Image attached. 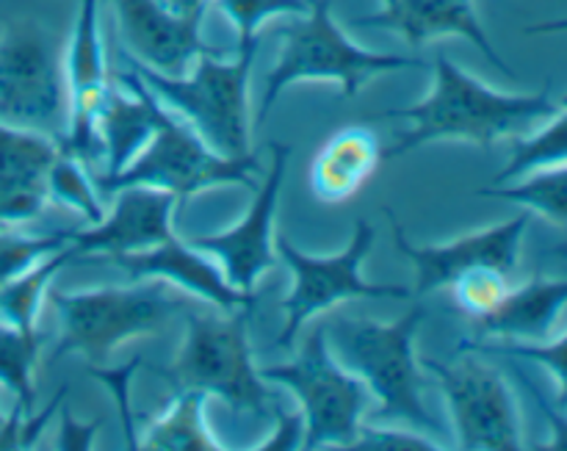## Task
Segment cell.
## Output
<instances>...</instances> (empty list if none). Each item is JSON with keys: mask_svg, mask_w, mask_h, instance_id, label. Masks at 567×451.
Returning <instances> with one entry per match:
<instances>
[{"mask_svg": "<svg viewBox=\"0 0 567 451\" xmlns=\"http://www.w3.org/2000/svg\"><path fill=\"white\" fill-rule=\"evenodd\" d=\"M559 111L548 86L535 94H509L487 86L476 75L437 53L432 86L419 103L385 111V120H404L408 127L382 150V158H402L432 142H468L493 147L502 139L524 136L535 122Z\"/></svg>", "mask_w": 567, "mask_h": 451, "instance_id": "obj_1", "label": "cell"}, {"mask_svg": "<svg viewBox=\"0 0 567 451\" xmlns=\"http://www.w3.org/2000/svg\"><path fill=\"white\" fill-rule=\"evenodd\" d=\"M332 355L363 380L380 402L377 424H402L443 443L446 430L424 402V366L415 358V338L424 325V308L413 305L393 321L336 319L324 321ZM449 449V443H443Z\"/></svg>", "mask_w": 567, "mask_h": 451, "instance_id": "obj_2", "label": "cell"}, {"mask_svg": "<svg viewBox=\"0 0 567 451\" xmlns=\"http://www.w3.org/2000/svg\"><path fill=\"white\" fill-rule=\"evenodd\" d=\"M258 44H236L199 55L183 75H164L127 59V70L158 98L164 109L181 116L210 150L227 158H244L252 150V114H249V75Z\"/></svg>", "mask_w": 567, "mask_h": 451, "instance_id": "obj_3", "label": "cell"}, {"mask_svg": "<svg viewBox=\"0 0 567 451\" xmlns=\"http://www.w3.org/2000/svg\"><path fill=\"white\" fill-rule=\"evenodd\" d=\"M249 314L252 310H188L183 308V341L169 369L158 375L175 391L194 388L219 399L233 413L247 419L275 416V397L258 375L249 347Z\"/></svg>", "mask_w": 567, "mask_h": 451, "instance_id": "obj_4", "label": "cell"}, {"mask_svg": "<svg viewBox=\"0 0 567 451\" xmlns=\"http://www.w3.org/2000/svg\"><path fill=\"white\" fill-rule=\"evenodd\" d=\"M280 37V53L266 75V89L260 98V122L275 109L282 92L297 83H338L341 98H354L377 75L426 66L413 55L369 50L352 42L338 25L330 0H313L308 14L291 17Z\"/></svg>", "mask_w": 567, "mask_h": 451, "instance_id": "obj_5", "label": "cell"}, {"mask_svg": "<svg viewBox=\"0 0 567 451\" xmlns=\"http://www.w3.org/2000/svg\"><path fill=\"white\" fill-rule=\"evenodd\" d=\"M59 316V341L50 360L81 355L92 366L105 363L122 344L155 336L186 305L164 280H131L127 286L78 288L48 294Z\"/></svg>", "mask_w": 567, "mask_h": 451, "instance_id": "obj_6", "label": "cell"}, {"mask_svg": "<svg viewBox=\"0 0 567 451\" xmlns=\"http://www.w3.org/2000/svg\"><path fill=\"white\" fill-rule=\"evenodd\" d=\"M271 386H282L299 404L302 449H349L369 413L371 393L327 344V325H316L288 363L258 369Z\"/></svg>", "mask_w": 567, "mask_h": 451, "instance_id": "obj_7", "label": "cell"}, {"mask_svg": "<svg viewBox=\"0 0 567 451\" xmlns=\"http://www.w3.org/2000/svg\"><path fill=\"white\" fill-rule=\"evenodd\" d=\"M258 155L227 158L210 150L186 122L169 109L161 114L158 127L144 144L142 153L114 175H94L100 194H116L122 188H155L186 205L194 194L214 186H244L252 192L258 186Z\"/></svg>", "mask_w": 567, "mask_h": 451, "instance_id": "obj_8", "label": "cell"}, {"mask_svg": "<svg viewBox=\"0 0 567 451\" xmlns=\"http://www.w3.org/2000/svg\"><path fill=\"white\" fill-rule=\"evenodd\" d=\"M377 244V230L365 219H358L347 247L336 255L302 253L291 238L282 233L275 236V249L282 264L291 269V291L282 303L286 325L277 336V347L293 349L299 332L316 316L330 314L349 299H410L413 288L399 283L365 280L363 260L369 258Z\"/></svg>", "mask_w": 567, "mask_h": 451, "instance_id": "obj_9", "label": "cell"}, {"mask_svg": "<svg viewBox=\"0 0 567 451\" xmlns=\"http://www.w3.org/2000/svg\"><path fill=\"white\" fill-rule=\"evenodd\" d=\"M421 366L441 388L454 449L518 451L526 447L515 388L485 352L463 344L452 360L424 358Z\"/></svg>", "mask_w": 567, "mask_h": 451, "instance_id": "obj_10", "label": "cell"}, {"mask_svg": "<svg viewBox=\"0 0 567 451\" xmlns=\"http://www.w3.org/2000/svg\"><path fill=\"white\" fill-rule=\"evenodd\" d=\"M0 120L53 139L66 133L64 50L31 17L6 22L0 31Z\"/></svg>", "mask_w": 567, "mask_h": 451, "instance_id": "obj_11", "label": "cell"}, {"mask_svg": "<svg viewBox=\"0 0 567 451\" xmlns=\"http://www.w3.org/2000/svg\"><path fill=\"white\" fill-rule=\"evenodd\" d=\"M269 147L271 166L266 172L264 183L252 188V205L247 208L244 219L227 227V230L203 233V236L188 238L194 247L210 255L221 266L227 283L244 294H252L260 277L280 264V255L275 249V216L282 194V183H286L291 144L271 142Z\"/></svg>", "mask_w": 567, "mask_h": 451, "instance_id": "obj_12", "label": "cell"}, {"mask_svg": "<svg viewBox=\"0 0 567 451\" xmlns=\"http://www.w3.org/2000/svg\"><path fill=\"white\" fill-rule=\"evenodd\" d=\"M385 214L388 222H391L393 244L408 258V264L413 266V297H424V294L449 288L463 271L474 269V266H496L504 275L513 277L520 266V249H524V238L532 222V214L526 211V214L498 222V225L465 233L454 242L413 244L396 222L393 211L385 208Z\"/></svg>", "mask_w": 567, "mask_h": 451, "instance_id": "obj_13", "label": "cell"}, {"mask_svg": "<svg viewBox=\"0 0 567 451\" xmlns=\"http://www.w3.org/2000/svg\"><path fill=\"white\" fill-rule=\"evenodd\" d=\"M66 98H70V120L61 139L70 153L92 172L100 170L97 116L105 103L111 81L109 59H105L103 25H100V0H78L75 20L64 48Z\"/></svg>", "mask_w": 567, "mask_h": 451, "instance_id": "obj_14", "label": "cell"}, {"mask_svg": "<svg viewBox=\"0 0 567 451\" xmlns=\"http://www.w3.org/2000/svg\"><path fill=\"white\" fill-rule=\"evenodd\" d=\"M111 9L127 59L155 72L183 75L199 55L216 50L203 39L205 20L172 14L158 0H111Z\"/></svg>", "mask_w": 567, "mask_h": 451, "instance_id": "obj_15", "label": "cell"}, {"mask_svg": "<svg viewBox=\"0 0 567 451\" xmlns=\"http://www.w3.org/2000/svg\"><path fill=\"white\" fill-rule=\"evenodd\" d=\"M360 28L391 31L410 48H424L446 37H460L474 44L498 72L515 78V70L502 59L487 37L474 0H377L374 14L354 20Z\"/></svg>", "mask_w": 567, "mask_h": 451, "instance_id": "obj_16", "label": "cell"}, {"mask_svg": "<svg viewBox=\"0 0 567 451\" xmlns=\"http://www.w3.org/2000/svg\"><path fill=\"white\" fill-rule=\"evenodd\" d=\"M114 208L105 214L97 225L86 230H72V255L75 260L103 255L142 253L175 236V211L181 208L177 199L155 188H122L114 194Z\"/></svg>", "mask_w": 567, "mask_h": 451, "instance_id": "obj_17", "label": "cell"}, {"mask_svg": "<svg viewBox=\"0 0 567 451\" xmlns=\"http://www.w3.org/2000/svg\"><path fill=\"white\" fill-rule=\"evenodd\" d=\"M111 264L120 266L131 280H147V277L164 280L166 286L181 288V291L203 299L216 310L236 314V310L255 308L252 294L233 288L221 266L177 233L166 242L155 244V247L142 249V253L116 255V258H111Z\"/></svg>", "mask_w": 567, "mask_h": 451, "instance_id": "obj_18", "label": "cell"}, {"mask_svg": "<svg viewBox=\"0 0 567 451\" xmlns=\"http://www.w3.org/2000/svg\"><path fill=\"white\" fill-rule=\"evenodd\" d=\"M59 150L61 139L0 120V225H22L42 214Z\"/></svg>", "mask_w": 567, "mask_h": 451, "instance_id": "obj_19", "label": "cell"}, {"mask_svg": "<svg viewBox=\"0 0 567 451\" xmlns=\"http://www.w3.org/2000/svg\"><path fill=\"white\" fill-rule=\"evenodd\" d=\"M161 114L164 105L131 70L114 78L97 116L100 170L94 175H114L131 164L155 133Z\"/></svg>", "mask_w": 567, "mask_h": 451, "instance_id": "obj_20", "label": "cell"}, {"mask_svg": "<svg viewBox=\"0 0 567 451\" xmlns=\"http://www.w3.org/2000/svg\"><path fill=\"white\" fill-rule=\"evenodd\" d=\"M567 310V277H532L509 288L493 314L474 321L476 341L543 344L554 338Z\"/></svg>", "mask_w": 567, "mask_h": 451, "instance_id": "obj_21", "label": "cell"}, {"mask_svg": "<svg viewBox=\"0 0 567 451\" xmlns=\"http://www.w3.org/2000/svg\"><path fill=\"white\" fill-rule=\"evenodd\" d=\"M382 161V144L365 125H349L332 133L310 166V186L319 203L338 205L365 186Z\"/></svg>", "mask_w": 567, "mask_h": 451, "instance_id": "obj_22", "label": "cell"}, {"mask_svg": "<svg viewBox=\"0 0 567 451\" xmlns=\"http://www.w3.org/2000/svg\"><path fill=\"white\" fill-rule=\"evenodd\" d=\"M138 449L144 451H225L208 424V393L183 388L175 399L150 421Z\"/></svg>", "mask_w": 567, "mask_h": 451, "instance_id": "obj_23", "label": "cell"}, {"mask_svg": "<svg viewBox=\"0 0 567 451\" xmlns=\"http://www.w3.org/2000/svg\"><path fill=\"white\" fill-rule=\"evenodd\" d=\"M72 260H75L72 247H64L59 253L42 258L39 264H33L31 269H25L11 283H6L0 288V321H6V325L17 327L22 332H39V310H42L44 299H48L50 286H53L55 275L64 266H70Z\"/></svg>", "mask_w": 567, "mask_h": 451, "instance_id": "obj_24", "label": "cell"}, {"mask_svg": "<svg viewBox=\"0 0 567 451\" xmlns=\"http://www.w3.org/2000/svg\"><path fill=\"white\" fill-rule=\"evenodd\" d=\"M480 197L520 205L529 214L567 227V164L535 170L507 183H493V186L480 188Z\"/></svg>", "mask_w": 567, "mask_h": 451, "instance_id": "obj_25", "label": "cell"}, {"mask_svg": "<svg viewBox=\"0 0 567 451\" xmlns=\"http://www.w3.org/2000/svg\"><path fill=\"white\" fill-rule=\"evenodd\" d=\"M48 199L81 214L89 225H97L105 216L103 194H100L97 183H94L92 170L75 153H70L64 144H61L53 166H50Z\"/></svg>", "mask_w": 567, "mask_h": 451, "instance_id": "obj_26", "label": "cell"}, {"mask_svg": "<svg viewBox=\"0 0 567 451\" xmlns=\"http://www.w3.org/2000/svg\"><path fill=\"white\" fill-rule=\"evenodd\" d=\"M559 164H567V105H559L557 114L548 116V125L540 131L529 136H515L507 166L498 172L493 183H507L535 170Z\"/></svg>", "mask_w": 567, "mask_h": 451, "instance_id": "obj_27", "label": "cell"}, {"mask_svg": "<svg viewBox=\"0 0 567 451\" xmlns=\"http://www.w3.org/2000/svg\"><path fill=\"white\" fill-rule=\"evenodd\" d=\"M39 349H42L39 332H22L0 321V386L14 393V402L25 410H33L37 402L33 375H37Z\"/></svg>", "mask_w": 567, "mask_h": 451, "instance_id": "obj_28", "label": "cell"}, {"mask_svg": "<svg viewBox=\"0 0 567 451\" xmlns=\"http://www.w3.org/2000/svg\"><path fill=\"white\" fill-rule=\"evenodd\" d=\"M509 288H513L509 286V275H504L502 269H496V266H474V269L463 271L449 286V291H452V303L460 314L468 316L471 321H480L498 308V303L507 297Z\"/></svg>", "mask_w": 567, "mask_h": 451, "instance_id": "obj_29", "label": "cell"}, {"mask_svg": "<svg viewBox=\"0 0 567 451\" xmlns=\"http://www.w3.org/2000/svg\"><path fill=\"white\" fill-rule=\"evenodd\" d=\"M216 9L230 20L236 28L238 44L260 42V31L266 22L277 20V17H299L308 14L313 0H210Z\"/></svg>", "mask_w": 567, "mask_h": 451, "instance_id": "obj_30", "label": "cell"}, {"mask_svg": "<svg viewBox=\"0 0 567 451\" xmlns=\"http://www.w3.org/2000/svg\"><path fill=\"white\" fill-rule=\"evenodd\" d=\"M471 349H480L485 355H498V358L509 360H529V363L543 366V369L551 371V377L557 380V402L559 410L567 413V332L559 338H548L543 344H513V341H474L465 344Z\"/></svg>", "mask_w": 567, "mask_h": 451, "instance_id": "obj_31", "label": "cell"}, {"mask_svg": "<svg viewBox=\"0 0 567 451\" xmlns=\"http://www.w3.org/2000/svg\"><path fill=\"white\" fill-rule=\"evenodd\" d=\"M72 230L44 233V236H22V233H0V288L20 277L48 255L70 247Z\"/></svg>", "mask_w": 567, "mask_h": 451, "instance_id": "obj_32", "label": "cell"}, {"mask_svg": "<svg viewBox=\"0 0 567 451\" xmlns=\"http://www.w3.org/2000/svg\"><path fill=\"white\" fill-rule=\"evenodd\" d=\"M64 397H66V386L61 388V391L50 399L48 408L39 410V413L20 408V404L14 402L11 413L3 416V421H0V449H33L37 447L39 438H42V432H44V427H48L50 419H53V413H59Z\"/></svg>", "mask_w": 567, "mask_h": 451, "instance_id": "obj_33", "label": "cell"}, {"mask_svg": "<svg viewBox=\"0 0 567 451\" xmlns=\"http://www.w3.org/2000/svg\"><path fill=\"white\" fill-rule=\"evenodd\" d=\"M349 449L354 451H435V449H446L441 441L435 438L424 435L419 430H410V427L402 424H371L360 427L358 438Z\"/></svg>", "mask_w": 567, "mask_h": 451, "instance_id": "obj_34", "label": "cell"}, {"mask_svg": "<svg viewBox=\"0 0 567 451\" xmlns=\"http://www.w3.org/2000/svg\"><path fill=\"white\" fill-rule=\"evenodd\" d=\"M142 363L138 358L131 360V366H122V369L116 371H100L97 366H92V375L100 377V380L105 382V386L114 391L116 402H120V413H122V421H125V438H127V447L136 449V432H133V424H131V408H127V380L133 377V371H136V366Z\"/></svg>", "mask_w": 567, "mask_h": 451, "instance_id": "obj_35", "label": "cell"}, {"mask_svg": "<svg viewBox=\"0 0 567 451\" xmlns=\"http://www.w3.org/2000/svg\"><path fill=\"white\" fill-rule=\"evenodd\" d=\"M275 427H271V435L266 441L255 443V449H302V416L299 413H282V410H275Z\"/></svg>", "mask_w": 567, "mask_h": 451, "instance_id": "obj_36", "label": "cell"}, {"mask_svg": "<svg viewBox=\"0 0 567 451\" xmlns=\"http://www.w3.org/2000/svg\"><path fill=\"white\" fill-rule=\"evenodd\" d=\"M518 377H520V382H524L526 391L532 393V399H535V402H537V408L543 410V416H546L548 427H551V443H546V449H554V451L563 449V451H567V413H565V410L554 408V404L548 402L546 397H543V391L535 386V382L529 380V377H526V375H518Z\"/></svg>", "mask_w": 567, "mask_h": 451, "instance_id": "obj_37", "label": "cell"}, {"mask_svg": "<svg viewBox=\"0 0 567 451\" xmlns=\"http://www.w3.org/2000/svg\"><path fill=\"white\" fill-rule=\"evenodd\" d=\"M61 413H64V427H61V438L55 447L59 449H92V438H94V432H97V421H94V424H75L66 410H61Z\"/></svg>", "mask_w": 567, "mask_h": 451, "instance_id": "obj_38", "label": "cell"}, {"mask_svg": "<svg viewBox=\"0 0 567 451\" xmlns=\"http://www.w3.org/2000/svg\"><path fill=\"white\" fill-rule=\"evenodd\" d=\"M158 3L172 14L186 17V20H205L210 0H158Z\"/></svg>", "mask_w": 567, "mask_h": 451, "instance_id": "obj_39", "label": "cell"}, {"mask_svg": "<svg viewBox=\"0 0 567 451\" xmlns=\"http://www.w3.org/2000/svg\"><path fill=\"white\" fill-rule=\"evenodd\" d=\"M526 33H565L567 31V17H557V20H546V22H535V25H526Z\"/></svg>", "mask_w": 567, "mask_h": 451, "instance_id": "obj_40", "label": "cell"}, {"mask_svg": "<svg viewBox=\"0 0 567 451\" xmlns=\"http://www.w3.org/2000/svg\"><path fill=\"white\" fill-rule=\"evenodd\" d=\"M551 255H557V258H567V242L565 244H557V247L551 249Z\"/></svg>", "mask_w": 567, "mask_h": 451, "instance_id": "obj_41", "label": "cell"}, {"mask_svg": "<svg viewBox=\"0 0 567 451\" xmlns=\"http://www.w3.org/2000/svg\"><path fill=\"white\" fill-rule=\"evenodd\" d=\"M557 103H559V105H567V94H565V98H563V100H557Z\"/></svg>", "mask_w": 567, "mask_h": 451, "instance_id": "obj_42", "label": "cell"}, {"mask_svg": "<svg viewBox=\"0 0 567 451\" xmlns=\"http://www.w3.org/2000/svg\"><path fill=\"white\" fill-rule=\"evenodd\" d=\"M0 421H3V413H0Z\"/></svg>", "mask_w": 567, "mask_h": 451, "instance_id": "obj_43", "label": "cell"}]
</instances>
